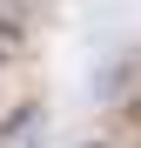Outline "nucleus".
Returning a JSON list of instances; mask_svg holds the SVG:
<instances>
[{"instance_id": "1", "label": "nucleus", "mask_w": 141, "mask_h": 148, "mask_svg": "<svg viewBox=\"0 0 141 148\" xmlns=\"http://www.w3.org/2000/svg\"><path fill=\"white\" fill-rule=\"evenodd\" d=\"M0 148H47V114L34 101H20L0 114Z\"/></svg>"}, {"instance_id": "3", "label": "nucleus", "mask_w": 141, "mask_h": 148, "mask_svg": "<svg viewBox=\"0 0 141 148\" xmlns=\"http://www.w3.org/2000/svg\"><path fill=\"white\" fill-rule=\"evenodd\" d=\"M87 148H108V141H87Z\"/></svg>"}, {"instance_id": "2", "label": "nucleus", "mask_w": 141, "mask_h": 148, "mask_svg": "<svg viewBox=\"0 0 141 148\" xmlns=\"http://www.w3.org/2000/svg\"><path fill=\"white\" fill-rule=\"evenodd\" d=\"M14 54H20V27H14V20H0V67H7Z\"/></svg>"}]
</instances>
